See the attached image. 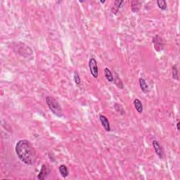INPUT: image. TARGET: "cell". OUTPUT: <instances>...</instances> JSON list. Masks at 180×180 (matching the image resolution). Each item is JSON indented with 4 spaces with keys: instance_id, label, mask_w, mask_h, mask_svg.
Listing matches in <instances>:
<instances>
[{
    "instance_id": "obj_1",
    "label": "cell",
    "mask_w": 180,
    "mask_h": 180,
    "mask_svg": "<svg viewBox=\"0 0 180 180\" xmlns=\"http://www.w3.org/2000/svg\"><path fill=\"white\" fill-rule=\"evenodd\" d=\"M15 150L19 158L25 165H31L35 163L37 158L36 151L29 141L26 139L19 141Z\"/></svg>"
},
{
    "instance_id": "obj_2",
    "label": "cell",
    "mask_w": 180,
    "mask_h": 180,
    "mask_svg": "<svg viewBox=\"0 0 180 180\" xmlns=\"http://www.w3.org/2000/svg\"><path fill=\"white\" fill-rule=\"evenodd\" d=\"M46 102L49 109L54 115L58 117H62V109L58 102L55 99H54L53 97H47L46 98Z\"/></svg>"
},
{
    "instance_id": "obj_3",
    "label": "cell",
    "mask_w": 180,
    "mask_h": 180,
    "mask_svg": "<svg viewBox=\"0 0 180 180\" xmlns=\"http://www.w3.org/2000/svg\"><path fill=\"white\" fill-rule=\"evenodd\" d=\"M89 68L91 75H92L94 78H98L99 68L98 66H97V61H96L95 58H90L89 61Z\"/></svg>"
},
{
    "instance_id": "obj_4",
    "label": "cell",
    "mask_w": 180,
    "mask_h": 180,
    "mask_svg": "<svg viewBox=\"0 0 180 180\" xmlns=\"http://www.w3.org/2000/svg\"><path fill=\"white\" fill-rule=\"evenodd\" d=\"M153 43H154V48L156 52H160L164 48V43H163V39L159 35H156L153 38Z\"/></svg>"
},
{
    "instance_id": "obj_5",
    "label": "cell",
    "mask_w": 180,
    "mask_h": 180,
    "mask_svg": "<svg viewBox=\"0 0 180 180\" xmlns=\"http://www.w3.org/2000/svg\"><path fill=\"white\" fill-rule=\"evenodd\" d=\"M49 172H50V170H49V167L46 165L43 164L42 165L41 169H40L38 175H37V179L40 180H44L48 176Z\"/></svg>"
},
{
    "instance_id": "obj_6",
    "label": "cell",
    "mask_w": 180,
    "mask_h": 180,
    "mask_svg": "<svg viewBox=\"0 0 180 180\" xmlns=\"http://www.w3.org/2000/svg\"><path fill=\"white\" fill-rule=\"evenodd\" d=\"M153 146H154L155 152L157 154L158 156L161 159L163 158V157H164V153H163V148H162L160 143L157 140H154L153 141Z\"/></svg>"
},
{
    "instance_id": "obj_7",
    "label": "cell",
    "mask_w": 180,
    "mask_h": 180,
    "mask_svg": "<svg viewBox=\"0 0 180 180\" xmlns=\"http://www.w3.org/2000/svg\"><path fill=\"white\" fill-rule=\"evenodd\" d=\"M99 120H100V122H101V123L102 124V126L103 127V128H104L107 132L111 131L110 122H109L108 118H106L105 115H99Z\"/></svg>"
},
{
    "instance_id": "obj_8",
    "label": "cell",
    "mask_w": 180,
    "mask_h": 180,
    "mask_svg": "<svg viewBox=\"0 0 180 180\" xmlns=\"http://www.w3.org/2000/svg\"><path fill=\"white\" fill-rule=\"evenodd\" d=\"M142 7V2L137 0H133L131 2V9L134 13H137L140 11Z\"/></svg>"
},
{
    "instance_id": "obj_9",
    "label": "cell",
    "mask_w": 180,
    "mask_h": 180,
    "mask_svg": "<svg viewBox=\"0 0 180 180\" xmlns=\"http://www.w3.org/2000/svg\"><path fill=\"white\" fill-rule=\"evenodd\" d=\"M124 3V1H119V0H116L114 1V4L112 7L111 12L113 14H117L118 11H119L120 8L121 7L122 4Z\"/></svg>"
},
{
    "instance_id": "obj_10",
    "label": "cell",
    "mask_w": 180,
    "mask_h": 180,
    "mask_svg": "<svg viewBox=\"0 0 180 180\" xmlns=\"http://www.w3.org/2000/svg\"><path fill=\"white\" fill-rule=\"evenodd\" d=\"M139 85H140V88L142 91H143L144 94H146L149 91V88H148V85L143 78H139Z\"/></svg>"
},
{
    "instance_id": "obj_11",
    "label": "cell",
    "mask_w": 180,
    "mask_h": 180,
    "mask_svg": "<svg viewBox=\"0 0 180 180\" xmlns=\"http://www.w3.org/2000/svg\"><path fill=\"white\" fill-rule=\"evenodd\" d=\"M58 169H59L60 174H61V176H62L63 177L66 178L68 176L69 171L68 167H66V165H61L59 166Z\"/></svg>"
},
{
    "instance_id": "obj_12",
    "label": "cell",
    "mask_w": 180,
    "mask_h": 180,
    "mask_svg": "<svg viewBox=\"0 0 180 180\" xmlns=\"http://www.w3.org/2000/svg\"><path fill=\"white\" fill-rule=\"evenodd\" d=\"M134 106L138 113H142L143 112V105H142V101L138 99H135L134 101Z\"/></svg>"
},
{
    "instance_id": "obj_13",
    "label": "cell",
    "mask_w": 180,
    "mask_h": 180,
    "mask_svg": "<svg viewBox=\"0 0 180 180\" xmlns=\"http://www.w3.org/2000/svg\"><path fill=\"white\" fill-rule=\"evenodd\" d=\"M104 74H105V77L107 79L108 81H109L110 82H113L114 81V77L113 75L112 72L111 71L110 69L108 68H106L104 69Z\"/></svg>"
},
{
    "instance_id": "obj_14",
    "label": "cell",
    "mask_w": 180,
    "mask_h": 180,
    "mask_svg": "<svg viewBox=\"0 0 180 180\" xmlns=\"http://www.w3.org/2000/svg\"><path fill=\"white\" fill-rule=\"evenodd\" d=\"M114 82L116 85L117 87H118L120 89H122L123 88V85H122V82L121 81V79H120L119 76H118V75L115 73V77H114Z\"/></svg>"
},
{
    "instance_id": "obj_15",
    "label": "cell",
    "mask_w": 180,
    "mask_h": 180,
    "mask_svg": "<svg viewBox=\"0 0 180 180\" xmlns=\"http://www.w3.org/2000/svg\"><path fill=\"white\" fill-rule=\"evenodd\" d=\"M157 4L158 7L161 10L165 11L167 9V3L165 0H158V1H157Z\"/></svg>"
},
{
    "instance_id": "obj_16",
    "label": "cell",
    "mask_w": 180,
    "mask_h": 180,
    "mask_svg": "<svg viewBox=\"0 0 180 180\" xmlns=\"http://www.w3.org/2000/svg\"><path fill=\"white\" fill-rule=\"evenodd\" d=\"M172 77H173V79H176V80H179V75H178L177 68L176 65L172 66Z\"/></svg>"
},
{
    "instance_id": "obj_17",
    "label": "cell",
    "mask_w": 180,
    "mask_h": 180,
    "mask_svg": "<svg viewBox=\"0 0 180 180\" xmlns=\"http://www.w3.org/2000/svg\"><path fill=\"white\" fill-rule=\"evenodd\" d=\"M74 81L75 82L76 85H79L81 83V79H80V77H79V73H77V71L75 72L74 73Z\"/></svg>"
},
{
    "instance_id": "obj_18",
    "label": "cell",
    "mask_w": 180,
    "mask_h": 180,
    "mask_svg": "<svg viewBox=\"0 0 180 180\" xmlns=\"http://www.w3.org/2000/svg\"><path fill=\"white\" fill-rule=\"evenodd\" d=\"M115 109L116 110V111L120 113L121 114H124V111L122 109V106H120V104H118V103H115Z\"/></svg>"
},
{
    "instance_id": "obj_19",
    "label": "cell",
    "mask_w": 180,
    "mask_h": 180,
    "mask_svg": "<svg viewBox=\"0 0 180 180\" xmlns=\"http://www.w3.org/2000/svg\"><path fill=\"white\" fill-rule=\"evenodd\" d=\"M179 124H180V122H177V130H178V131H179V130H180Z\"/></svg>"
},
{
    "instance_id": "obj_20",
    "label": "cell",
    "mask_w": 180,
    "mask_h": 180,
    "mask_svg": "<svg viewBox=\"0 0 180 180\" xmlns=\"http://www.w3.org/2000/svg\"><path fill=\"white\" fill-rule=\"evenodd\" d=\"M100 2H101V4H103V3H105V1H100Z\"/></svg>"
}]
</instances>
